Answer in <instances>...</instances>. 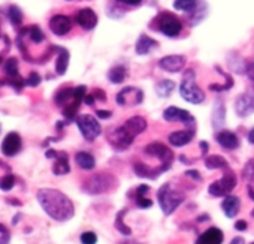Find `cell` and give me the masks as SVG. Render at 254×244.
I'll return each instance as SVG.
<instances>
[{
    "mask_svg": "<svg viewBox=\"0 0 254 244\" xmlns=\"http://www.w3.org/2000/svg\"><path fill=\"white\" fill-rule=\"evenodd\" d=\"M0 131H2V128H0Z\"/></svg>",
    "mask_w": 254,
    "mask_h": 244,
    "instance_id": "9f6ffc18",
    "label": "cell"
},
{
    "mask_svg": "<svg viewBox=\"0 0 254 244\" xmlns=\"http://www.w3.org/2000/svg\"><path fill=\"white\" fill-rule=\"evenodd\" d=\"M221 210L224 213L226 217L229 219H235L241 210V199L235 195H229L223 199L221 202Z\"/></svg>",
    "mask_w": 254,
    "mask_h": 244,
    "instance_id": "44dd1931",
    "label": "cell"
},
{
    "mask_svg": "<svg viewBox=\"0 0 254 244\" xmlns=\"http://www.w3.org/2000/svg\"><path fill=\"white\" fill-rule=\"evenodd\" d=\"M75 21L84 30H93L96 27V24H97V15H96V12L93 9L84 8V9H79L75 14Z\"/></svg>",
    "mask_w": 254,
    "mask_h": 244,
    "instance_id": "e0dca14e",
    "label": "cell"
},
{
    "mask_svg": "<svg viewBox=\"0 0 254 244\" xmlns=\"http://www.w3.org/2000/svg\"><path fill=\"white\" fill-rule=\"evenodd\" d=\"M235 111L239 117L245 118L254 112V94L250 91H245L238 96L235 102Z\"/></svg>",
    "mask_w": 254,
    "mask_h": 244,
    "instance_id": "5bb4252c",
    "label": "cell"
},
{
    "mask_svg": "<svg viewBox=\"0 0 254 244\" xmlns=\"http://www.w3.org/2000/svg\"><path fill=\"white\" fill-rule=\"evenodd\" d=\"M93 97L96 99V100H100V102H106V94H105V91L103 90H100V88H96V90H93Z\"/></svg>",
    "mask_w": 254,
    "mask_h": 244,
    "instance_id": "60d3db41",
    "label": "cell"
},
{
    "mask_svg": "<svg viewBox=\"0 0 254 244\" xmlns=\"http://www.w3.org/2000/svg\"><path fill=\"white\" fill-rule=\"evenodd\" d=\"M251 244H254V243H251Z\"/></svg>",
    "mask_w": 254,
    "mask_h": 244,
    "instance_id": "6f0895ef",
    "label": "cell"
},
{
    "mask_svg": "<svg viewBox=\"0 0 254 244\" xmlns=\"http://www.w3.org/2000/svg\"><path fill=\"white\" fill-rule=\"evenodd\" d=\"M57 51H59V57L56 62V72L59 75H64V72L67 69V63H69V51L66 48H60V47H57Z\"/></svg>",
    "mask_w": 254,
    "mask_h": 244,
    "instance_id": "4316f807",
    "label": "cell"
},
{
    "mask_svg": "<svg viewBox=\"0 0 254 244\" xmlns=\"http://www.w3.org/2000/svg\"><path fill=\"white\" fill-rule=\"evenodd\" d=\"M245 74L251 81H254V59L245 63Z\"/></svg>",
    "mask_w": 254,
    "mask_h": 244,
    "instance_id": "ab89813d",
    "label": "cell"
},
{
    "mask_svg": "<svg viewBox=\"0 0 254 244\" xmlns=\"http://www.w3.org/2000/svg\"><path fill=\"white\" fill-rule=\"evenodd\" d=\"M84 102H85V105L93 106V105H94V102H96V99L93 97V94H87V96L84 97Z\"/></svg>",
    "mask_w": 254,
    "mask_h": 244,
    "instance_id": "7dc6e473",
    "label": "cell"
},
{
    "mask_svg": "<svg viewBox=\"0 0 254 244\" xmlns=\"http://www.w3.org/2000/svg\"><path fill=\"white\" fill-rule=\"evenodd\" d=\"M245 241H244V238H241V237H235L233 240H232V243L230 244H244Z\"/></svg>",
    "mask_w": 254,
    "mask_h": 244,
    "instance_id": "681fc988",
    "label": "cell"
},
{
    "mask_svg": "<svg viewBox=\"0 0 254 244\" xmlns=\"http://www.w3.org/2000/svg\"><path fill=\"white\" fill-rule=\"evenodd\" d=\"M199 0H175L174 8L183 12H194L197 9Z\"/></svg>",
    "mask_w": 254,
    "mask_h": 244,
    "instance_id": "1f68e13d",
    "label": "cell"
},
{
    "mask_svg": "<svg viewBox=\"0 0 254 244\" xmlns=\"http://www.w3.org/2000/svg\"><path fill=\"white\" fill-rule=\"evenodd\" d=\"M127 211H129V208H124V210H121V211H118V214H117V217H115V228L118 229V232L120 234H123V235H132V229L127 226L126 223H124V216L127 214Z\"/></svg>",
    "mask_w": 254,
    "mask_h": 244,
    "instance_id": "f546056e",
    "label": "cell"
},
{
    "mask_svg": "<svg viewBox=\"0 0 254 244\" xmlns=\"http://www.w3.org/2000/svg\"><path fill=\"white\" fill-rule=\"evenodd\" d=\"M50 29L54 35L57 36H64L72 30V20L67 15L63 14H57L53 15L50 20Z\"/></svg>",
    "mask_w": 254,
    "mask_h": 244,
    "instance_id": "9a60e30c",
    "label": "cell"
},
{
    "mask_svg": "<svg viewBox=\"0 0 254 244\" xmlns=\"http://www.w3.org/2000/svg\"><path fill=\"white\" fill-rule=\"evenodd\" d=\"M36 198L44 211L57 222H66L73 217V202L60 190L56 189H39Z\"/></svg>",
    "mask_w": 254,
    "mask_h": 244,
    "instance_id": "6da1fadb",
    "label": "cell"
},
{
    "mask_svg": "<svg viewBox=\"0 0 254 244\" xmlns=\"http://www.w3.org/2000/svg\"><path fill=\"white\" fill-rule=\"evenodd\" d=\"M41 81H42L41 75H39L38 72H32V74L29 75V78L26 80V85L36 87V85H39V84H41Z\"/></svg>",
    "mask_w": 254,
    "mask_h": 244,
    "instance_id": "f35d334b",
    "label": "cell"
},
{
    "mask_svg": "<svg viewBox=\"0 0 254 244\" xmlns=\"http://www.w3.org/2000/svg\"><path fill=\"white\" fill-rule=\"evenodd\" d=\"M205 166L208 169H224L229 166L227 161L220 156V155H214V156H208L205 158Z\"/></svg>",
    "mask_w": 254,
    "mask_h": 244,
    "instance_id": "83f0119b",
    "label": "cell"
},
{
    "mask_svg": "<svg viewBox=\"0 0 254 244\" xmlns=\"http://www.w3.org/2000/svg\"><path fill=\"white\" fill-rule=\"evenodd\" d=\"M236 183H238V177H236L235 171L227 166L223 171V177L220 180H217V181H214V183L209 184L208 193L211 196H215V198H220V196H224L226 198L236 187Z\"/></svg>",
    "mask_w": 254,
    "mask_h": 244,
    "instance_id": "52a82bcc",
    "label": "cell"
},
{
    "mask_svg": "<svg viewBox=\"0 0 254 244\" xmlns=\"http://www.w3.org/2000/svg\"><path fill=\"white\" fill-rule=\"evenodd\" d=\"M199 147H200V152H202V158H206L205 155L208 153L209 144H208V143H205V141H200V143H199Z\"/></svg>",
    "mask_w": 254,
    "mask_h": 244,
    "instance_id": "bcb514c9",
    "label": "cell"
},
{
    "mask_svg": "<svg viewBox=\"0 0 254 244\" xmlns=\"http://www.w3.org/2000/svg\"><path fill=\"white\" fill-rule=\"evenodd\" d=\"M96 115L102 120H106L109 117H112V111H108V109H97L96 111Z\"/></svg>",
    "mask_w": 254,
    "mask_h": 244,
    "instance_id": "b9f144b4",
    "label": "cell"
},
{
    "mask_svg": "<svg viewBox=\"0 0 254 244\" xmlns=\"http://www.w3.org/2000/svg\"><path fill=\"white\" fill-rule=\"evenodd\" d=\"M247 228H248V225H247V222L245 220H238V222H235V229L236 231H247Z\"/></svg>",
    "mask_w": 254,
    "mask_h": 244,
    "instance_id": "ee69618b",
    "label": "cell"
},
{
    "mask_svg": "<svg viewBox=\"0 0 254 244\" xmlns=\"http://www.w3.org/2000/svg\"><path fill=\"white\" fill-rule=\"evenodd\" d=\"M180 94L184 100L193 105H199L205 100V93L196 82V74L193 69H187L183 75V81L180 85Z\"/></svg>",
    "mask_w": 254,
    "mask_h": 244,
    "instance_id": "8992f818",
    "label": "cell"
},
{
    "mask_svg": "<svg viewBox=\"0 0 254 244\" xmlns=\"http://www.w3.org/2000/svg\"><path fill=\"white\" fill-rule=\"evenodd\" d=\"M205 220H209V214H202L197 217V222H205Z\"/></svg>",
    "mask_w": 254,
    "mask_h": 244,
    "instance_id": "816d5d0a",
    "label": "cell"
},
{
    "mask_svg": "<svg viewBox=\"0 0 254 244\" xmlns=\"http://www.w3.org/2000/svg\"><path fill=\"white\" fill-rule=\"evenodd\" d=\"M144 153L147 156H151V158H157L159 162L166 166L168 169L172 166V162H174V153L169 147H166L163 143H159V141H154V143H150L148 146H145L144 149Z\"/></svg>",
    "mask_w": 254,
    "mask_h": 244,
    "instance_id": "30bf717a",
    "label": "cell"
},
{
    "mask_svg": "<svg viewBox=\"0 0 254 244\" xmlns=\"http://www.w3.org/2000/svg\"><path fill=\"white\" fill-rule=\"evenodd\" d=\"M186 177H190V178H193L194 181H200V180H202L200 174H199L196 169H189V171H186Z\"/></svg>",
    "mask_w": 254,
    "mask_h": 244,
    "instance_id": "7bdbcfd3",
    "label": "cell"
},
{
    "mask_svg": "<svg viewBox=\"0 0 254 244\" xmlns=\"http://www.w3.org/2000/svg\"><path fill=\"white\" fill-rule=\"evenodd\" d=\"M251 217H254V210L251 211Z\"/></svg>",
    "mask_w": 254,
    "mask_h": 244,
    "instance_id": "db71d44e",
    "label": "cell"
},
{
    "mask_svg": "<svg viewBox=\"0 0 254 244\" xmlns=\"http://www.w3.org/2000/svg\"><path fill=\"white\" fill-rule=\"evenodd\" d=\"M21 147H23V140L20 134L9 132L2 143V153L6 158H14L21 152Z\"/></svg>",
    "mask_w": 254,
    "mask_h": 244,
    "instance_id": "4fadbf2b",
    "label": "cell"
},
{
    "mask_svg": "<svg viewBox=\"0 0 254 244\" xmlns=\"http://www.w3.org/2000/svg\"><path fill=\"white\" fill-rule=\"evenodd\" d=\"M157 47H159L157 41H154L153 38H150V36H147V35H141L139 39H138V42H136L135 51H136V54H139V56H145V54L151 53V50H154V48H157Z\"/></svg>",
    "mask_w": 254,
    "mask_h": 244,
    "instance_id": "cb8c5ba5",
    "label": "cell"
},
{
    "mask_svg": "<svg viewBox=\"0 0 254 244\" xmlns=\"http://www.w3.org/2000/svg\"><path fill=\"white\" fill-rule=\"evenodd\" d=\"M3 62V59H2V56H0V63H2Z\"/></svg>",
    "mask_w": 254,
    "mask_h": 244,
    "instance_id": "11a10c76",
    "label": "cell"
},
{
    "mask_svg": "<svg viewBox=\"0 0 254 244\" xmlns=\"http://www.w3.org/2000/svg\"><path fill=\"white\" fill-rule=\"evenodd\" d=\"M156 27L159 32H162L165 36L175 38L183 30V21L172 12H160L156 18Z\"/></svg>",
    "mask_w": 254,
    "mask_h": 244,
    "instance_id": "ba28073f",
    "label": "cell"
},
{
    "mask_svg": "<svg viewBox=\"0 0 254 244\" xmlns=\"http://www.w3.org/2000/svg\"><path fill=\"white\" fill-rule=\"evenodd\" d=\"M186 66V57L184 56H166L159 60V68H162L166 72H181Z\"/></svg>",
    "mask_w": 254,
    "mask_h": 244,
    "instance_id": "2e32d148",
    "label": "cell"
},
{
    "mask_svg": "<svg viewBox=\"0 0 254 244\" xmlns=\"http://www.w3.org/2000/svg\"><path fill=\"white\" fill-rule=\"evenodd\" d=\"M53 172L56 175H66L70 172V165H69V155L66 152H57L54 156V165H53Z\"/></svg>",
    "mask_w": 254,
    "mask_h": 244,
    "instance_id": "7402d4cb",
    "label": "cell"
},
{
    "mask_svg": "<svg viewBox=\"0 0 254 244\" xmlns=\"http://www.w3.org/2000/svg\"><path fill=\"white\" fill-rule=\"evenodd\" d=\"M87 96V87L78 85V87H67L63 85L57 90L54 94V102L59 108L63 109V115L67 121L76 120L78 109L81 103L84 102V97Z\"/></svg>",
    "mask_w": 254,
    "mask_h": 244,
    "instance_id": "3957f363",
    "label": "cell"
},
{
    "mask_svg": "<svg viewBox=\"0 0 254 244\" xmlns=\"http://www.w3.org/2000/svg\"><path fill=\"white\" fill-rule=\"evenodd\" d=\"M6 202H9V204H14V205H18V207L21 205V202H20V201H17V199H11V198H9V199H6Z\"/></svg>",
    "mask_w": 254,
    "mask_h": 244,
    "instance_id": "f5cc1de1",
    "label": "cell"
},
{
    "mask_svg": "<svg viewBox=\"0 0 254 244\" xmlns=\"http://www.w3.org/2000/svg\"><path fill=\"white\" fill-rule=\"evenodd\" d=\"M81 243L82 244H96L97 243V235L93 231H85L81 234Z\"/></svg>",
    "mask_w": 254,
    "mask_h": 244,
    "instance_id": "8d00e7d4",
    "label": "cell"
},
{
    "mask_svg": "<svg viewBox=\"0 0 254 244\" xmlns=\"http://www.w3.org/2000/svg\"><path fill=\"white\" fill-rule=\"evenodd\" d=\"M9 240H11V232H9V229H8L5 225L0 223V244H8Z\"/></svg>",
    "mask_w": 254,
    "mask_h": 244,
    "instance_id": "74e56055",
    "label": "cell"
},
{
    "mask_svg": "<svg viewBox=\"0 0 254 244\" xmlns=\"http://www.w3.org/2000/svg\"><path fill=\"white\" fill-rule=\"evenodd\" d=\"M163 118L169 121V123H172V121H181L186 126V129L196 131V120L187 109H183L178 106H169L163 111Z\"/></svg>",
    "mask_w": 254,
    "mask_h": 244,
    "instance_id": "8fae6325",
    "label": "cell"
},
{
    "mask_svg": "<svg viewBox=\"0 0 254 244\" xmlns=\"http://www.w3.org/2000/svg\"><path fill=\"white\" fill-rule=\"evenodd\" d=\"M15 181H17V178H15V175L12 172L3 175L2 178H0V190H3V192L11 190L15 186Z\"/></svg>",
    "mask_w": 254,
    "mask_h": 244,
    "instance_id": "e575fe53",
    "label": "cell"
},
{
    "mask_svg": "<svg viewBox=\"0 0 254 244\" xmlns=\"http://www.w3.org/2000/svg\"><path fill=\"white\" fill-rule=\"evenodd\" d=\"M144 100V91L138 87L129 85L121 88V91L117 93V103L120 106H136L142 103Z\"/></svg>",
    "mask_w": 254,
    "mask_h": 244,
    "instance_id": "7c38bea8",
    "label": "cell"
},
{
    "mask_svg": "<svg viewBox=\"0 0 254 244\" xmlns=\"http://www.w3.org/2000/svg\"><path fill=\"white\" fill-rule=\"evenodd\" d=\"M242 177L250 183V186L254 187V159H250L245 163V166L242 169Z\"/></svg>",
    "mask_w": 254,
    "mask_h": 244,
    "instance_id": "836d02e7",
    "label": "cell"
},
{
    "mask_svg": "<svg viewBox=\"0 0 254 244\" xmlns=\"http://www.w3.org/2000/svg\"><path fill=\"white\" fill-rule=\"evenodd\" d=\"M175 90V82L172 80H162L156 85V91L160 97H169Z\"/></svg>",
    "mask_w": 254,
    "mask_h": 244,
    "instance_id": "4dcf8cb0",
    "label": "cell"
},
{
    "mask_svg": "<svg viewBox=\"0 0 254 244\" xmlns=\"http://www.w3.org/2000/svg\"><path fill=\"white\" fill-rule=\"evenodd\" d=\"M150 192V186L148 184H141L135 189L133 192V198L135 202L139 208H151L153 207V201L150 198H147V193Z\"/></svg>",
    "mask_w": 254,
    "mask_h": 244,
    "instance_id": "603a6c76",
    "label": "cell"
},
{
    "mask_svg": "<svg viewBox=\"0 0 254 244\" xmlns=\"http://www.w3.org/2000/svg\"><path fill=\"white\" fill-rule=\"evenodd\" d=\"M226 120V108L221 99H218L214 105V112H212V125L214 128H221Z\"/></svg>",
    "mask_w": 254,
    "mask_h": 244,
    "instance_id": "484cf974",
    "label": "cell"
},
{
    "mask_svg": "<svg viewBox=\"0 0 254 244\" xmlns=\"http://www.w3.org/2000/svg\"><path fill=\"white\" fill-rule=\"evenodd\" d=\"M247 192H248V196H250V199H251V201H254V187L248 184V187H247Z\"/></svg>",
    "mask_w": 254,
    "mask_h": 244,
    "instance_id": "c3c4849f",
    "label": "cell"
},
{
    "mask_svg": "<svg viewBox=\"0 0 254 244\" xmlns=\"http://www.w3.org/2000/svg\"><path fill=\"white\" fill-rule=\"evenodd\" d=\"M75 121H76V126L81 131V134H82V137H84L85 141H90L91 143L97 137H100L102 126H100V123L97 121L96 117H93L90 114H81V115L76 117Z\"/></svg>",
    "mask_w": 254,
    "mask_h": 244,
    "instance_id": "9c48e42d",
    "label": "cell"
},
{
    "mask_svg": "<svg viewBox=\"0 0 254 244\" xmlns=\"http://www.w3.org/2000/svg\"><path fill=\"white\" fill-rule=\"evenodd\" d=\"M120 3H124V5H130V6H138L142 0H117Z\"/></svg>",
    "mask_w": 254,
    "mask_h": 244,
    "instance_id": "f6af8a7d",
    "label": "cell"
},
{
    "mask_svg": "<svg viewBox=\"0 0 254 244\" xmlns=\"http://www.w3.org/2000/svg\"><path fill=\"white\" fill-rule=\"evenodd\" d=\"M75 162H76V165L81 169H85V171H93L96 168L94 158L90 153H87V152H78L75 155Z\"/></svg>",
    "mask_w": 254,
    "mask_h": 244,
    "instance_id": "d4e9b609",
    "label": "cell"
},
{
    "mask_svg": "<svg viewBox=\"0 0 254 244\" xmlns=\"http://www.w3.org/2000/svg\"><path fill=\"white\" fill-rule=\"evenodd\" d=\"M184 201H186V195L178 189H175L171 183H165L157 192V202L165 216L174 214Z\"/></svg>",
    "mask_w": 254,
    "mask_h": 244,
    "instance_id": "5b68a950",
    "label": "cell"
},
{
    "mask_svg": "<svg viewBox=\"0 0 254 244\" xmlns=\"http://www.w3.org/2000/svg\"><path fill=\"white\" fill-rule=\"evenodd\" d=\"M8 17H9V20H11V23L14 26H18L23 21V14H21L20 8H17V6H11L8 9Z\"/></svg>",
    "mask_w": 254,
    "mask_h": 244,
    "instance_id": "d590c367",
    "label": "cell"
},
{
    "mask_svg": "<svg viewBox=\"0 0 254 244\" xmlns=\"http://www.w3.org/2000/svg\"><path fill=\"white\" fill-rule=\"evenodd\" d=\"M223 240H224L223 231L218 229V228H215V226H212V228L206 229L205 232H202L197 237V240H196L194 244H221Z\"/></svg>",
    "mask_w": 254,
    "mask_h": 244,
    "instance_id": "ffe728a7",
    "label": "cell"
},
{
    "mask_svg": "<svg viewBox=\"0 0 254 244\" xmlns=\"http://www.w3.org/2000/svg\"><path fill=\"white\" fill-rule=\"evenodd\" d=\"M194 138V131L193 129H184V131H177L168 135V141L174 147H184L190 144Z\"/></svg>",
    "mask_w": 254,
    "mask_h": 244,
    "instance_id": "d6986e66",
    "label": "cell"
},
{
    "mask_svg": "<svg viewBox=\"0 0 254 244\" xmlns=\"http://www.w3.org/2000/svg\"><path fill=\"white\" fill-rule=\"evenodd\" d=\"M147 120L141 115L130 117L126 120L121 126H115L111 131H108V143L112 146L114 150L123 152L127 150L135 141L138 135H141L147 129Z\"/></svg>",
    "mask_w": 254,
    "mask_h": 244,
    "instance_id": "7a4b0ae2",
    "label": "cell"
},
{
    "mask_svg": "<svg viewBox=\"0 0 254 244\" xmlns=\"http://www.w3.org/2000/svg\"><path fill=\"white\" fill-rule=\"evenodd\" d=\"M248 143L254 146V128H253V129L250 131V134H248Z\"/></svg>",
    "mask_w": 254,
    "mask_h": 244,
    "instance_id": "f907efd6",
    "label": "cell"
},
{
    "mask_svg": "<svg viewBox=\"0 0 254 244\" xmlns=\"http://www.w3.org/2000/svg\"><path fill=\"white\" fill-rule=\"evenodd\" d=\"M217 71L224 77L226 82H224V84H209V90H211V91H226V90H230V88L233 87V78H232L229 74L223 72L220 68H217Z\"/></svg>",
    "mask_w": 254,
    "mask_h": 244,
    "instance_id": "d6a6232c",
    "label": "cell"
},
{
    "mask_svg": "<svg viewBox=\"0 0 254 244\" xmlns=\"http://www.w3.org/2000/svg\"><path fill=\"white\" fill-rule=\"evenodd\" d=\"M108 78L112 84H121L127 78V69L124 66H114L108 72Z\"/></svg>",
    "mask_w": 254,
    "mask_h": 244,
    "instance_id": "f1b7e54d",
    "label": "cell"
},
{
    "mask_svg": "<svg viewBox=\"0 0 254 244\" xmlns=\"http://www.w3.org/2000/svg\"><path fill=\"white\" fill-rule=\"evenodd\" d=\"M215 141H217L224 150H230V152H232V150H236V149L239 147V144H241L238 135H236L235 132L226 131V129L218 131V132L215 134Z\"/></svg>",
    "mask_w": 254,
    "mask_h": 244,
    "instance_id": "ac0fdd59",
    "label": "cell"
},
{
    "mask_svg": "<svg viewBox=\"0 0 254 244\" xmlns=\"http://www.w3.org/2000/svg\"><path fill=\"white\" fill-rule=\"evenodd\" d=\"M117 186L118 180L112 172H96L82 183L81 189L88 195H102L112 192Z\"/></svg>",
    "mask_w": 254,
    "mask_h": 244,
    "instance_id": "277c9868",
    "label": "cell"
}]
</instances>
